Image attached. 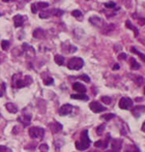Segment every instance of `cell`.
Wrapping results in <instances>:
<instances>
[{
  "instance_id": "obj_1",
  "label": "cell",
  "mask_w": 145,
  "mask_h": 152,
  "mask_svg": "<svg viewBox=\"0 0 145 152\" xmlns=\"http://www.w3.org/2000/svg\"><path fill=\"white\" fill-rule=\"evenodd\" d=\"M90 139L88 137V130L87 129H84L83 131L81 133V138H80V141H77L75 143L76 145V148L80 151H84L89 148L90 146Z\"/></svg>"
},
{
  "instance_id": "obj_2",
  "label": "cell",
  "mask_w": 145,
  "mask_h": 152,
  "mask_svg": "<svg viewBox=\"0 0 145 152\" xmlns=\"http://www.w3.org/2000/svg\"><path fill=\"white\" fill-rule=\"evenodd\" d=\"M84 65V60L80 57H73L67 62V67L71 71H79Z\"/></svg>"
},
{
  "instance_id": "obj_3",
  "label": "cell",
  "mask_w": 145,
  "mask_h": 152,
  "mask_svg": "<svg viewBox=\"0 0 145 152\" xmlns=\"http://www.w3.org/2000/svg\"><path fill=\"white\" fill-rule=\"evenodd\" d=\"M28 134L31 138L33 139H42L45 135V129L39 126H33V127H30L29 130H28Z\"/></svg>"
},
{
  "instance_id": "obj_4",
  "label": "cell",
  "mask_w": 145,
  "mask_h": 152,
  "mask_svg": "<svg viewBox=\"0 0 145 152\" xmlns=\"http://www.w3.org/2000/svg\"><path fill=\"white\" fill-rule=\"evenodd\" d=\"M119 108L122 109V110H130L132 107H133V101L131 99L130 97H121L120 101H119Z\"/></svg>"
},
{
  "instance_id": "obj_5",
  "label": "cell",
  "mask_w": 145,
  "mask_h": 152,
  "mask_svg": "<svg viewBox=\"0 0 145 152\" xmlns=\"http://www.w3.org/2000/svg\"><path fill=\"white\" fill-rule=\"evenodd\" d=\"M89 109H90L93 113H101V112H104V111H107L106 107H104L102 103H100L98 101H91L89 103Z\"/></svg>"
},
{
  "instance_id": "obj_6",
  "label": "cell",
  "mask_w": 145,
  "mask_h": 152,
  "mask_svg": "<svg viewBox=\"0 0 145 152\" xmlns=\"http://www.w3.org/2000/svg\"><path fill=\"white\" fill-rule=\"evenodd\" d=\"M73 111V105L69 103H65V105H61V108L59 109V115L60 116H67L71 113Z\"/></svg>"
},
{
  "instance_id": "obj_7",
  "label": "cell",
  "mask_w": 145,
  "mask_h": 152,
  "mask_svg": "<svg viewBox=\"0 0 145 152\" xmlns=\"http://www.w3.org/2000/svg\"><path fill=\"white\" fill-rule=\"evenodd\" d=\"M18 121L22 123L24 126H27L31 122V115H27V114H24V115H21L18 117Z\"/></svg>"
},
{
  "instance_id": "obj_8",
  "label": "cell",
  "mask_w": 145,
  "mask_h": 152,
  "mask_svg": "<svg viewBox=\"0 0 145 152\" xmlns=\"http://www.w3.org/2000/svg\"><path fill=\"white\" fill-rule=\"evenodd\" d=\"M132 113H133V115L135 116L136 118L140 117L142 114L145 113V105H137V107L133 108Z\"/></svg>"
},
{
  "instance_id": "obj_9",
  "label": "cell",
  "mask_w": 145,
  "mask_h": 152,
  "mask_svg": "<svg viewBox=\"0 0 145 152\" xmlns=\"http://www.w3.org/2000/svg\"><path fill=\"white\" fill-rule=\"evenodd\" d=\"M110 139H111V135L110 134H107L106 141H96V142L94 143V146H96V148H107Z\"/></svg>"
},
{
  "instance_id": "obj_10",
  "label": "cell",
  "mask_w": 145,
  "mask_h": 152,
  "mask_svg": "<svg viewBox=\"0 0 145 152\" xmlns=\"http://www.w3.org/2000/svg\"><path fill=\"white\" fill-rule=\"evenodd\" d=\"M111 146H112V150H113V151L118 152L121 149V147H122V140H121V139H114V140L112 141Z\"/></svg>"
},
{
  "instance_id": "obj_11",
  "label": "cell",
  "mask_w": 145,
  "mask_h": 152,
  "mask_svg": "<svg viewBox=\"0 0 145 152\" xmlns=\"http://www.w3.org/2000/svg\"><path fill=\"white\" fill-rule=\"evenodd\" d=\"M89 22L93 26H98V27H102L104 24V21L100 17H98V16H93V17L89 18Z\"/></svg>"
},
{
  "instance_id": "obj_12",
  "label": "cell",
  "mask_w": 145,
  "mask_h": 152,
  "mask_svg": "<svg viewBox=\"0 0 145 152\" xmlns=\"http://www.w3.org/2000/svg\"><path fill=\"white\" fill-rule=\"evenodd\" d=\"M25 18L22 15H16L14 17V24H15V27H21L23 24H24Z\"/></svg>"
},
{
  "instance_id": "obj_13",
  "label": "cell",
  "mask_w": 145,
  "mask_h": 152,
  "mask_svg": "<svg viewBox=\"0 0 145 152\" xmlns=\"http://www.w3.org/2000/svg\"><path fill=\"white\" fill-rule=\"evenodd\" d=\"M73 89H74L75 91H77V92H79V93H85V92H86V87H85L83 84L79 83V82L74 83Z\"/></svg>"
},
{
  "instance_id": "obj_14",
  "label": "cell",
  "mask_w": 145,
  "mask_h": 152,
  "mask_svg": "<svg viewBox=\"0 0 145 152\" xmlns=\"http://www.w3.org/2000/svg\"><path fill=\"white\" fill-rule=\"evenodd\" d=\"M49 127L50 129H51L52 133H58V131H60V130L62 129V125L60 124V123L58 122H53V123H50L49 124Z\"/></svg>"
},
{
  "instance_id": "obj_15",
  "label": "cell",
  "mask_w": 145,
  "mask_h": 152,
  "mask_svg": "<svg viewBox=\"0 0 145 152\" xmlns=\"http://www.w3.org/2000/svg\"><path fill=\"white\" fill-rule=\"evenodd\" d=\"M5 108H6V110H8V112H10V113H12V114H16L18 112V108L15 103H8L5 105Z\"/></svg>"
},
{
  "instance_id": "obj_16",
  "label": "cell",
  "mask_w": 145,
  "mask_h": 152,
  "mask_svg": "<svg viewBox=\"0 0 145 152\" xmlns=\"http://www.w3.org/2000/svg\"><path fill=\"white\" fill-rule=\"evenodd\" d=\"M71 98L73 99H80V101H88L89 97L87 95H85L84 93H79V94H71Z\"/></svg>"
},
{
  "instance_id": "obj_17",
  "label": "cell",
  "mask_w": 145,
  "mask_h": 152,
  "mask_svg": "<svg viewBox=\"0 0 145 152\" xmlns=\"http://www.w3.org/2000/svg\"><path fill=\"white\" fill-rule=\"evenodd\" d=\"M22 47H23V50H24V51L27 53V55H29V53H31L32 56H34L35 51H34V49L31 47V46H29L28 44H23Z\"/></svg>"
},
{
  "instance_id": "obj_18",
  "label": "cell",
  "mask_w": 145,
  "mask_h": 152,
  "mask_svg": "<svg viewBox=\"0 0 145 152\" xmlns=\"http://www.w3.org/2000/svg\"><path fill=\"white\" fill-rule=\"evenodd\" d=\"M33 36L35 38H43L45 36V31L43 29H41V28H37V29H35L33 31Z\"/></svg>"
},
{
  "instance_id": "obj_19",
  "label": "cell",
  "mask_w": 145,
  "mask_h": 152,
  "mask_svg": "<svg viewBox=\"0 0 145 152\" xmlns=\"http://www.w3.org/2000/svg\"><path fill=\"white\" fill-rule=\"evenodd\" d=\"M126 26L129 28V29L133 30V31L135 32V36H136V37L138 36V33H139V30H138L137 28L135 27V26H133V25H132V23H131L130 20H126Z\"/></svg>"
},
{
  "instance_id": "obj_20",
  "label": "cell",
  "mask_w": 145,
  "mask_h": 152,
  "mask_svg": "<svg viewBox=\"0 0 145 152\" xmlns=\"http://www.w3.org/2000/svg\"><path fill=\"white\" fill-rule=\"evenodd\" d=\"M130 65H131V68L134 69V71H136V69H139L141 67V65L139 63H138L137 61H136L134 58H131L130 60Z\"/></svg>"
},
{
  "instance_id": "obj_21",
  "label": "cell",
  "mask_w": 145,
  "mask_h": 152,
  "mask_svg": "<svg viewBox=\"0 0 145 152\" xmlns=\"http://www.w3.org/2000/svg\"><path fill=\"white\" fill-rule=\"evenodd\" d=\"M71 16L74 18H76L77 20H80V21H82L83 20V14H82L80 10H73L71 12Z\"/></svg>"
},
{
  "instance_id": "obj_22",
  "label": "cell",
  "mask_w": 145,
  "mask_h": 152,
  "mask_svg": "<svg viewBox=\"0 0 145 152\" xmlns=\"http://www.w3.org/2000/svg\"><path fill=\"white\" fill-rule=\"evenodd\" d=\"M126 152H140V149L136 146L135 144H130L128 147L126 148Z\"/></svg>"
},
{
  "instance_id": "obj_23",
  "label": "cell",
  "mask_w": 145,
  "mask_h": 152,
  "mask_svg": "<svg viewBox=\"0 0 145 152\" xmlns=\"http://www.w3.org/2000/svg\"><path fill=\"white\" fill-rule=\"evenodd\" d=\"M54 61L56 62L58 65H63L64 63V57L61 56V55H56L54 57Z\"/></svg>"
},
{
  "instance_id": "obj_24",
  "label": "cell",
  "mask_w": 145,
  "mask_h": 152,
  "mask_svg": "<svg viewBox=\"0 0 145 152\" xmlns=\"http://www.w3.org/2000/svg\"><path fill=\"white\" fill-rule=\"evenodd\" d=\"M15 86L17 87V88H23V87H25V86H27V84H26L25 80L23 81V80H21V79H18L17 81L15 82Z\"/></svg>"
},
{
  "instance_id": "obj_25",
  "label": "cell",
  "mask_w": 145,
  "mask_h": 152,
  "mask_svg": "<svg viewBox=\"0 0 145 152\" xmlns=\"http://www.w3.org/2000/svg\"><path fill=\"white\" fill-rule=\"evenodd\" d=\"M51 10V16H56V17H60L64 14L63 10H57V8H53V10Z\"/></svg>"
},
{
  "instance_id": "obj_26",
  "label": "cell",
  "mask_w": 145,
  "mask_h": 152,
  "mask_svg": "<svg viewBox=\"0 0 145 152\" xmlns=\"http://www.w3.org/2000/svg\"><path fill=\"white\" fill-rule=\"evenodd\" d=\"M131 51L133 52V53H135V54H137L138 56L140 57V58L142 59L143 61L145 62V54H143V53H141V52H139L137 49H136L135 47H132V48H131Z\"/></svg>"
},
{
  "instance_id": "obj_27",
  "label": "cell",
  "mask_w": 145,
  "mask_h": 152,
  "mask_svg": "<svg viewBox=\"0 0 145 152\" xmlns=\"http://www.w3.org/2000/svg\"><path fill=\"white\" fill-rule=\"evenodd\" d=\"M115 117V115L112 113H108V114H105V115H102L101 116V119L102 120H105V121H109L111 119H113Z\"/></svg>"
},
{
  "instance_id": "obj_28",
  "label": "cell",
  "mask_w": 145,
  "mask_h": 152,
  "mask_svg": "<svg viewBox=\"0 0 145 152\" xmlns=\"http://www.w3.org/2000/svg\"><path fill=\"white\" fill-rule=\"evenodd\" d=\"M51 17V10H44V12H42L41 14H39V18L41 19H47V18Z\"/></svg>"
},
{
  "instance_id": "obj_29",
  "label": "cell",
  "mask_w": 145,
  "mask_h": 152,
  "mask_svg": "<svg viewBox=\"0 0 145 152\" xmlns=\"http://www.w3.org/2000/svg\"><path fill=\"white\" fill-rule=\"evenodd\" d=\"M1 48H2L3 51H8V48H10V42L6 40V39L2 40V42H1Z\"/></svg>"
},
{
  "instance_id": "obj_30",
  "label": "cell",
  "mask_w": 145,
  "mask_h": 152,
  "mask_svg": "<svg viewBox=\"0 0 145 152\" xmlns=\"http://www.w3.org/2000/svg\"><path fill=\"white\" fill-rule=\"evenodd\" d=\"M134 82H135L138 86H141L143 84V82H144V79H143V77H141V76H137L135 79H134Z\"/></svg>"
},
{
  "instance_id": "obj_31",
  "label": "cell",
  "mask_w": 145,
  "mask_h": 152,
  "mask_svg": "<svg viewBox=\"0 0 145 152\" xmlns=\"http://www.w3.org/2000/svg\"><path fill=\"white\" fill-rule=\"evenodd\" d=\"M36 6H37V10H38V8H41V10H46L47 8H49V3L38 2V3H36Z\"/></svg>"
},
{
  "instance_id": "obj_32",
  "label": "cell",
  "mask_w": 145,
  "mask_h": 152,
  "mask_svg": "<svg viewBox=\"0 0 145 152\" xmlns=\"http://www.w3.org/2000/svg\"><path fill=\"white\" fill-rule=\"evenodd\" d=\"M54 83V80H53V78H51V77H48V78H45L44 79V84L45 85H52V84Z\"/></svg>"
},
{
  "instance_id": "obj_33",
  "label": "cell",
  "mask_w": 145,
  "mask_h": 152,
  "mask_svg": "<svg viewBox=\"0 0 145 152\" xmlns=\"http://www.w3.org/2000/svg\"><path fill=\"white\" fill-rule=\"evenodd\" d=\"M105 127H106V125L105 124H101L100 126H98V127H96V134H98V136H101L102 134H103Z\"/></svg>"
},
{
  "instance_id": "obj_34",
  "label": "cell",
  "mask_w": 145,
  "mask_h": 152,
  "mask_svg": "<svg viewBox=\"0 0 145 152\" xmlns=\"http://www.w3.org/2000/svg\"><path fill=\"white\" fill-rule=\"evenodd\" d=\"M101 101H103L104 103H106V105H110L111 103V98L109 97V96H102L101 97Z\"/></svg>"
},
{
  "instance_id": "obj_35",
  "label": "cell",
  "mask_w": 145,
  "mask_h": 152,
  "mask_svg": "<svg viewBox=\"0 0 145 152\" xmlns=\"http://www.w3.org/2000/svg\"><path fill=\"white\" fill-rule=\"evenodd\" d=\"M79 79L83 80V81L86 82V83H89V82H90V78H89L87 75H81V76H79Z\"/></svg>"
},
{
  "instance_id": "obj_36",
  "label": "cell",
  "mask_w": 145,
  "mask_h": 152,
  "mask_svg": "<svg viewBox=\"0 0 145 152\" xmlns=\"http://www.w3.org/2000/svg\"><path fill=\"white\" fill-rule=\"evenodd\" d=\"M0 152H12V149H10V148L6 147V146L0 145Z\"/></svg>"
},
{
  "instance_id": "obj_37",
  "label": "cell",
  "mask_w": 145,
  "mask_h": 152,
  "mask_svg": "<svg viewBox=\"0 0 145 152\" xmlns=\"http://www.w3.org/2000/svg\"><path fill=\"white\" fill-rule=\"evenodd\" d=\"M48 149H49V146H48L47 144L39 145V150H41V151H48Z\"/></svg>"
},
{
  "instance_id": "obj_38",
  "label": "cell",
  "mask_w": 145,
  "mask_h": 152,
  "mask_svg": "<svg viewBox=\"0 0 145 152\" xmlns=\"http://www.w3.org/2000/svg\"><path fill=\"white\" fill-rule=\"evenodd\" d=\"M115 6H116L115 2H107V3H105V8H114Z\"/></svg>"
},
{
  "instance_id": "obj_39",
  "label": "cell",
  "mask_w": 145,
  "mask_h": 152,
  "mask_svg": "<svg viewBox=\"0 0 145 152\" xmlns=\"http://www.w3.org/2000/svg\"><path fill=\"white\" fill-rule=\"evenodd\" d=\"M37 6H36V4L35 3H32L31 4V12H32V14H36L37 12Z\"/></svg>"
},
{
  "instance_id": "obj_40",
  "label": "cell",
  "mask_w": 145,
  "mask_h": 152,
  "mask_svg": "<svg viewBox=\"0 0 145 152\" xmlns=\"http://www.w3.org/2000/svg\"><path fill=\"white\" fill-rule=\"evenodd\" d=\"M118 59L119 60H126V53H121V54L118 55Z\"/></svg>"
},
{
  "instance_id": "obj_41",
  "label": "cell",
  "mask_w": 145,
  "mask_h": 152,
  "mask_svg": "<svg viewBox=\"0 0 145 152\" xmlns=\"http://www.w3.org/2000/svg\"><path fill=\"white\" fill-rule=\"evenodd\" d=\"M138 23H139L141 26H144L145 25V18H139V19H138Z\"/></svg>"
},
{
  "instance_id": "obj_42",
  "label": "cell",
  "mask_w": 145,
  "mask_h": 152,
  "mask_svg": "<svg viewBox=\"0 0 145 152\" xmlns=\"http://www.w3.org/2000/svg\"><path fill=\"white\" fill-rule=\"evenodd\" d=\"M112 68H113V71H117V69H119V65L118 64H114Z\"/></svg>"
},
{
  "instance_id": "obj_43",
  "label": "cell",
  "mask_w": 145,
  "mask_h": 152,
  "mask_svg": "<svg viewBox=\"0 0 145 152\" xmlns=\"http://www.w3.org/2000/svg\"><path fill=\"white\" fill-rule=\"evenodd\" d=\"M141 129H142V131L143 133H145V121L143 122V124H142V127H141Z\"/></svg>"
},
{
  "instance_id": "obj_44",
  "label": "cell",
  "mask_w": 145,
  "mask_h": 152,
  "mask_svg": "<svg viewBox=\"0 0 145 152\" xmlns=\"http://www.w3.org/2000/svg\"><path fill=\"white\" fill-rule=\"evenodd\" d=\"M2 1H3V2H10V0H2Z\"/></svg>"
},
{
  "instance_id": "obj_45",
  "label": "cell",
  "mask_w": 145,
  "mask_h": 152,
  "mask_svg": "<svg viewBox=\"0 0 145 152\" xmlns=\"http://www.w3.org/2000/svg\"><path fill=\"white\" fill-rule=\"evenodd\" d=\"M106 152H115V151H113V150H111L110 151V150H109V151H106Z\"/></svg>"
},
{
  "instance_id": "obj_46",
  "label": "cell",
  "mask_w": 145,
  "mask_h": 152,
  "mask_svg": "<svg viewBox=\"0 0 145 152\" xmlns=\"http://www.w3.org/2000/svg\"><path fill=\"white\" fill-rule=\"evenodd\" d=\"M143 92H144V95H145V87H144V91H143Z\"/></svg>"
},
{
  "instance_id": "obj_47",
  "label": "cell",
  "mask_w": 145,
  "mask_h": 152,
  "mask_svg": "<svg viewBox=\"0 0 145 152\" xmlns=\"http://www.w3.org/2000/svg\"><path fill=\"white\" fill-rule=\"evenodd\" d=\"M41 152H48V151H41Z\"/></svg>"
},
{
  "instance_id": "obj_48",
  "label": "cell",
  "mask_w": 145,
  "mask_h": 152,
  "mask_svg": "<svg viewBox=\"0 0 145 152\" xmlns=\"http://www.w3.org/2000/svg\"><path fill=\"white\" fill-rule=\"evenodd\" d=\"M91 152H96V151H91Z\"/></svg>"
},
{
  "instance_id": "obj_49",
  "label": "cell",
  "mask_w": 145,
  "mask_h": 152,
  "mask_svg": "<svg viewBox=\"0 0 145 152\" xmlns=\"http://www.w3.org/2000/svg\"><path fill=\"white\" fill-rule=\"evenodd\" d=\"M0 16H1V12H0Z\"/></svg>"
},
{
  "instance_id": "obj_50",
  "label": "cell",
  "mask_w": 145,
  "mask_h": 152,
  "mask_svg": "<svg viewBox=\"0 0 145 152\" xmlns=\"http://www.w3.org/2000/svg\"><path fill=\"white\" fill-rule=\"evenodd\" d=\"M86 1H89V0H86Z\"/></svg>"
}]
</instances>
